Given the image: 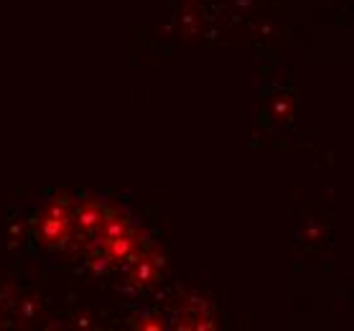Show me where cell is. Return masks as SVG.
Masks as SVG:
<instances>
[{
    "instance_id": "cell-1",
    "label": "cell",
    "mask_w": 354,
    "mask_h": 331,
    "mask_svg": "<svg viewBox=\"0 0 354 331\" xmlns=\"http://www.w3.org/2000/svg\"><path fill=\"white\" fill-rule=\"evenodd\" d=\"M72 209L66 202H51L44 211L33 217V237L44 247H62L72 240Z\"/></svg>"
},
{
    "instance_id": "cell-2",
    "label": "cell",
    "mask_w": 354,
    "mask_h": 331,
    "mask_svg": "<svg viewBox=\"0 0 354 331\" xmlns=\"http://www.w3.org/2000/svg\"><path fill=\"white\" fill-rule=\"evenodd\" d=\"M161 267H163V255L148 247V250H140L136 258L130 260L128 275H130V281H133V285L145 288V285H153V283L158 281Z\"/></svg>"
},
{
    "instance_id": "cell-3",
    "label": "cell",
    "mask_w": 354,
    "mask_h": 331,
    "mask_svg": "<svg viewBox=\"0 0 354 331\" xmlns=\"http://www.w3.org/2000/svg\"><path fill=\"white\" fill-rule=\"evenodd\" d=\"M138 252H140V234H138L133 227H130L128 232L118 234L115 240L102 245V255H105L113 265H118V263H130Z\"/></svg>"
},
{
    "instance_id": "cell-4",
    "label": "cell",
    "mask_w": 354,
    "mask_h": 331,
    "mask_svg": "<svg viewBox=\"0 0 354 331\" xmlns=\"http://www.w3.org/2000/svg\"><path fill=\"white\" fill-rule=\"evenodd\" d=\"M102 217H105V204L97 202V199H84V202H80L72 209V227H74V232L92 234L97 227H100Z\"/></svg>"
},
{
    "instance_id": "cell-5",
    "label": "cell",
    "mask_w": 354,
    "mask_h": 331,
    "mask_svg": "<svg viewBox=\"0 0 354 331\" xmlns=\"http://www.w3.org/2000/svg\"><path fill=\"white\" fill-rule=\"evenodd\" d=\"M133 326H136V329H143V331H161L163 321L158 319V316H140V319L133 321Z\"/></svg>"
}]
</instances>
